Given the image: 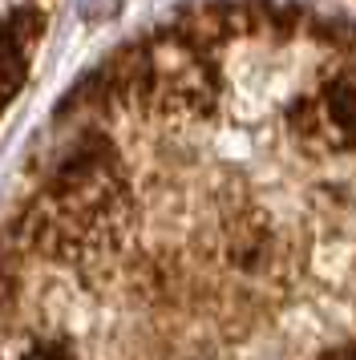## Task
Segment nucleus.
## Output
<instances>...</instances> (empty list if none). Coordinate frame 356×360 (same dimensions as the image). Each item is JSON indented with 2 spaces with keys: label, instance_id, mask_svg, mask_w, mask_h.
Returning a JSON list of instances; mask_svg holds the SVG:
<instances>
[]
</instances>
